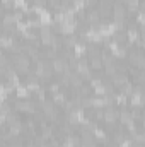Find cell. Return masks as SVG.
<instances>
[{
    "instance_id": "cell-1",
    "label": "cell",
    "mask_w": 145,
    "mask_h": 147,
    "mask_svg": "<svg viewBox=\"0 0 145 147\" xmlns=\"http://www.w3.org/2000/svg\"><path fill=\"white\" fill-rule=\"evenodd\" d=\"M125 12H126L125 5H121V3H116V5H114V19H116V21H121V19L125 17Z\"/></svg>"
},
{
    "instance_id": "cell-2",
    "label": "cell",
    "mask_w": 145,
    "mask_h": 147,
    "mask_svg": "<svg viewBox=\"0 0 145 147\" xmlns=\"http://www.w3.org/2000/svg\"><path fill=\"white\" fill-rule=\"evenodd\" d=\"M104 115H106V116H104V120H106V121H114V120H116V116H118V115H116V111L113 110V108L106 110Z\"/></svg>"
},
{
    "instance_id": "cell-3",
    "label": "cell",
    "mask_w": 145,
    "mask_h": 147,
    "mask_svg": "<svg viewBox=\"0 0 145 147\" xmlns=\"http://www.w3.org/2000/svg\"><path fill=\"white\" fill-rule=\"evenodd\" d=\"M79 94H80V96H89V94H91V89H89V86H80V89H79Z\"/></svg>"
},
{
    "instance_id": "cell-4",
    "label": "cell",
    "mask_w": 145,
    "mask_h": 147,
    "mask_svg": "<svg viewBox=\"0 0 145 147\" xmlns=\"http://www.w3.org/2000/svg\"><path fill=\"white\" fill-rule=\"evenodd\" d=\"M126 3H128V7H130L132 10L138 9V0H126Z\"/></svg>"
},
{
    "instance_id": "cell-5",
    "label": "cell",
    "mask_w": 145,
    "mask_h": 147,
    "mask_svg": "<svg viewBox=\"0 0 145 147\" xmlns=\"http://www.w3.org/2000/svg\"><path fill=\"white\" fill-rule=\"evenodd\" d=\"M114 39H116L118 43H121V41H125V39H126V34H125V33H121V31H118V34H114Z\"/></svg>"
}]
</instances>
